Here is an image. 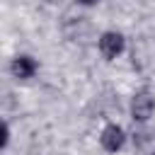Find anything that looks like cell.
Returning a JSON list of instances; mask_svg holds the SVG:
<instances>
[{"label":"cell","mask_w":155,"mask_h":155,"mask_svg":"<svg viewBox=\"0 0 155 155\" xmlns=\"http://www.w3.org/2000/svg\"><path fill=\"white\" fill-rule=\"evenodd\" d=\"M128 111H131V119H133L136 124L150 121V116H153V111H155V97H153L148 90H138V92L131 97Z\"/></svg>","instance_id":"1"},{"label":"cell","mask_w":155,"mask_h":155,"mask_svg":"<svg viewBox=\"0 0 155 155\" xmlns=\"http://www.w3.org/2000/svg\"><path fill=\"white\" fill-rule=\"evenodd\" d=\"M97 48H99L102 58L114 61V58H119V56L126 51V39H124L121 31L109 29V31H102V34H99V39H97Z\"/></svg>","instance_id":"2"},{"label":"cell","mask_w":155,"mask_h":155,"mask_svg":"<svg viewBox=\"0 0 155 155\" xmlns=\"http://www.w3.org/2000/svg\"><path fill=\"white\" fill-rule=\"evenodd\" d=\"M126 140H128V136H126L124 126H119V124H114V121L107 124V126L102 128V133H99V145H102V150H107V153H119V150H124Z\"/></svg>","instance_id":"3"},{"label":"cell","mask_w":155,"mask_h":155,"mask_svg":"<svg viewBox=\"0 0 155 155\" xmlns=\"http://www.w3.org/2000/svg\"><path fill=\"white\" fill-rule=\"evenodd\" d=\"M36 70H39V63L31 56H27V53L15 56L12 63H10V73H12L15 80H31L36 75Z\"/></svg>","instance_id":"4"},{"label":"cell","mask_w":155,"mask_h":155,"mask_svg":"<svg viewBox=\"0 0 155 155\" xmlns=\"http://www.w3.org/2000/svg\"><path fill=\"white\" fill-rule=\"evenodd\" d=\"M7 143H10V126L0 119V150L7 148Z\"/></svg>","instance_id":"5"},{"label":"cell","mask_w":155,"mask_h":155,"mask_svg":"<svg viewBox=\"0 0 155 155\" xmlns=\"http://www.w3.org/2000/svg\"><path fill=\"white\" fill-rule=\"evenodd\" d=\"M78 5H82V7H92V5H97L99 0H75Z\"/></svg>","instance_id":"6"},{"label":"cell","mask_w":155,"mask_h":155,"mask_svg":"<svg viewBox=\"0 0 155 155\" xmlns=\"http://www.w3.org/2000/svg\"><path fill=\"white\" fill-rule=\"evenodd\" d=\"M153 155H155V153H153Z\"/></svg>","instance_id":"7"}]
</instances>
